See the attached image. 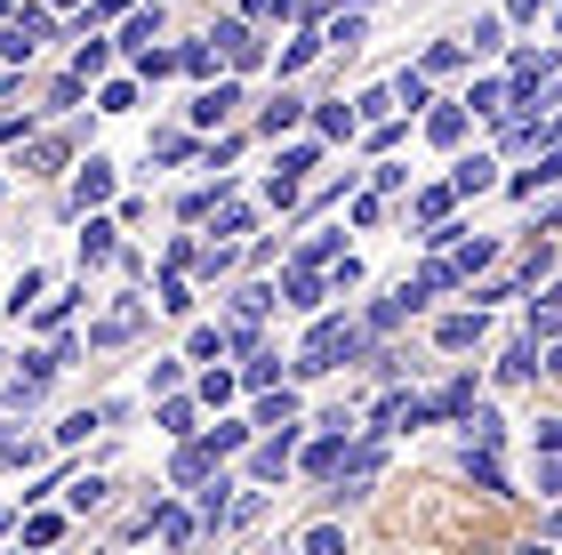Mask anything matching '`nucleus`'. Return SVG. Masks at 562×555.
<instances>
[{
	"mask_svg": "<svg viewBox=\"0 0 562 555\" xmlns=\"http://www.w3.org/2000/svg\"><path fill=\"white\" fill-rule=\"evenodd\" d=\"M370 355V338L353 331V322H314V338H305V355H297V378H322V370H338V363H362Z\"/></svg>",
	"mask_w": 562,
	"mask_h": 555,
	"instance_id": "obj_1",
	"label": "nucleus"
},
{
	"mask_svg": "<svg viewBox=\"0 0 562 555\" xmlns=\"http://www.w3.org/2000/svg\"><path fill=\"white\" fill-rule=\"evenodd\" d=\"M41 33H48V9H16L9 24H0V65H24L41 48Z\"/></svg>",
	"mask_w": 562,
	"mask_h": 555,
	"instance_id": "obj_2",
	"label": "nucleus"
},
{
	"mask_svg": "<svg viewBox=\"0 0 562 555\" xmlns=\"http://www.w3.org/2000/svg\"><path fill=\"white\" fill-rule=\"evenodd\" d=\"M210 41L225 48V65H241V73H249V65H258V57H266V41H258V33H249V24H241V16H225V24H217V33H210Z\"/></svg>",
	"mask_w": 562,
	"mask_h": 555,
	"instance_id": "obj_3",
	"label": "nucleus"
},
{
	"mask_svg": "<svg viewBox=\"0 0 562 555\" xmlns=\"http://www.w3.org/2000/svg\"><path fill=\"white\" fill-rule=\"evenodd\" d=\"M137 322H145V307L130 298V307H113V314H105V322L89 331V346H121V338H137Z\"/></svg>",
	"mask_w": 562,
	"mask_h": 555,
	"instance_id": "obj_4",
	"label": "nucleus"
},
{
	"mask_svg": "<svg viewBox=\"0 0 562 555\" xmlns=\"http://www.w3.org/2000/svg\"><path fill=\"white\" fill-rule=\"evenodd\" d=\"M234 106H241V89H234V81H217V89H201V97H193V121H201V130H217V121L234 113Z\"/></svg>",
	"mask_w": 562,
	"mask_h": 555,
	"instance_id": "obj_5",
	"label": "nucleus"
},
{
	"mask_svg": "<svg viewBox=\"0 0 562 555\" xmlns=\"http://www.w3.org/2000/svg\"><path fill=\"white\" fill-rule=\"evenodd\" d=\"M105 193H113V162H89L81 178H72V210H97Z\"/></svg>",
	"mask_w": 562,
	"mask_h": 555,
	"instance_id": "obj_6",
	"label": "nucleus"
},
{
	"mask_svg": "<svg viewBox=\"0 0 562 555\" xmlns=\"http://www.w3.org/2000/svg\"><path fill=\"white\" fill-rule=\"evenodd\" d=\"M281 298H290L297 314H314V307H322V274H314V266L297 258V266H290V282H281Z\"/></svg>",
	"mask_w": 562,
	"mask_h": 555,
	"instance_id": "obj_7",
	"label": "nucleus"
},
{
	"mask_svg": "<svg viewBox=\"0 0 562 555\" xmlns=\"http://www.w3.org/2000/svg\"><path fill=\"white\" fill-rule=\"evenodd\" d=\"M467 484L506 491V467H498V451H491V443H467Z\"/></svg>",
	"mask_w": 562,
	"mask_h": 555,
	"instance_id": "obj_8",
	"label": "nucleus"
},
{
	"mask_svg": "<svg viewBox=\"0 0 562 555\" xmlns=\"http://www.w3.org/2000/svg\"><path fill=\"white\" fill-rule=\"evenodd\" d=\"M210 467H217V451H210V443H186V451L169 459V475H177V484H210Z\"/></svg>",
	"mask_w": 562,
	"mask_h": 555,
	"instance_id": "obj_9",
	"label": "nucleus"
},
{
	"mask_svg": "<svg viewBox=\"0 0 562 555\" xmlns=\"http://www.w3.org/2000/svg\"><path fill=\"white\" fill-rule=\"evenodd\" d=\"M113 234H121V225H113V218H89V234H81V266H105V258H113V249H121Z\"/></svg>",
	"mask_w": 562,
	"mask_h": 555,
	"instance_id": "obj_10",
	"label": "nucleus"
},
{
	"mask_svg": "<svg viewBox=\"0 0 562 555\" xmlns=\"http://www.w3.org/2000/svg\"><path fill=\"white\" fill-rule=\"evenodd\" d=\"M65 499H72L81 515H97V508L113 499V484H105V475H72V484H65Z\"/></svg>",
	"mask_w": 562,
	"mask_h": 555,
	"instance_id": "obj_11",
	"label": "nucleus"
},
{
	"mask_svg": "<svg viewBox=\"0 0 562 555\" xmlns=\"http://www.w3.org/2000/svg\"><path fill=\"white\" fill-rule=\"evenodd\" d=\"M281 475H290V426L273 443H258V484H281Z\"/></svg>",
	"mask_w": 562,
	"mask_h": 555,
	"instance_id": "obj_12",
	"label": "nucleus"
},
{
	"mask_svg": "<svg viewBox=\"0 0 562 555\" xmlns=\"http://www.w3.org/2000/svg\"><path fill=\"white\" fill-rule=\"evenodd\" d=\"M153 41H161V9H137L130 24H121V48H137V57H145Z\"/></svg>",
	"mask_w": 562,
	"mask_h": 555,
	"instance_id": "obj_13",
	"label": "nucleus"
},
{
	"mask_svg": "<svg viewBox=\"0 0 562 555\" xmlns=\"http://www.w3.org/2000/svg\"><path fill=\"white\" fill-rule=\"evenodd\" d=\"M434 338H442L450 355H467V346L482 338V307H474V314H450V322H442V331H434Z\"/></svg>",
	"mask_w": 562,
	"mask_h": 555,
	"instance_id": "obj_14",
	"label": "nucleus"
},
{
	"mask_svg": "<svg viewBox=\"0 0 562 555\" xmlns=\"http://www.w3.org/2000/svg\"><path fill=\"white\" fill-rule=\"evenodd\" d=\"M362 9H346V16H329V33H322V48H362Z\"/></svg>",
	"mask_w": 562,
	"mask_h": 555,
	"instance_id": "obj_15",
	"label": "nucleus"
},
{
	"mask_svg": "<svg viewBox=\"0 0 562 555\" xmlns=\"http://www.w3.org/2000/svg\"><path fill=\"white\" fill-rule=\"evenodd\" d=\"M426 137H434V145H458V137H467V106H442V113H426Z\"/></svg>",
	"mask_w": 562,
	"mask_h": 555,
	"instance_id": "obj_16",
	"label": "nucleus"
},
{
	"mask_svg": "<svg viewBox=\"0 0 562 555\" xmlns=\"http://www.w3.org/2000/svg\"><path fill=\"white\" fill-rule=\"evenodd\" d=\"M530 338H562V290H547L539 307H530Z\"/></svg>",
	"mask_w": 562,
	"mask_h": 555,
	"instance_id": "obj_17",
	"label": "nucleus"
},
{
	"mask_svg": "<svg viewBox=\"0 0 562 555\" xmlns=\"http://www.w3.org/2000/svg\"><path fill=\"white\" fill-rule=\"evenodd\" d=\"M491 178H498V162H482V154H474V162H458V178H450V193H482Z\"/></svg>",
	"mask_w": 562,
	"mask_h": 555,
	"instance_id": "obj_18",
	"label": "nucleus"
},
{
	"mask_svg": "<svg viewBox=\"0 0 562 555\" xmlns=\"http://www.w3.org/2000/svg\"><path fill=\"white\" fill-rule=\"evenodd\" d=\"M338 459H346V435H322L314 451H305V467H314V475H338Z\"/></svg>",
	"mask_w": 562,
	"mask_h": 555,
	"instance_id": "obj_19",
	"label": "nucleus"
},
{
	"mask_svg": "<svg viewBox=\"0 0 562 555\" xmlns=\"http://www.w3.org/2000/svg\"><path fill=\"white\" fill-rule=\"evenodd\" d=\"M105 65H113V41H81V57H72V73H81V81H97Z\"/></svg>",
	"mask_w": 562,
	"mask_h": 555,
	"instance_id": "obj_20",
	"label": "nucleus"
},
{
	"mask_svg": "<svg viewBox=\"0 0 562 555\" xmlns=\"http://www.w3.org/2000/svg\"><path fill=\"white\" fill-rule=\"evenodd\" d=\"M266 307H273V290H266V282H241V290H234V314H241V322H258Z\"/></svg>",
	"mask_w": 562,
	"mask_h": 555,
	"instance_id": "obj_21",
	"label": "nucleus"
},
{
	"mask_svg": "<svg viewBox=\"0 0 562 555\" xmlns=\"http://www.w3.org/2000/svg\"><path fill=\"white\" fill-rule=\"evenodd\" d=\"M322 57V33H297L290 48H281V73H297V65H314Z\"/></svg>",
	"mask_w": 562,
	"mask_h": 555,
	"instance_id": "obj_22",
	"label": "nucleus"
},
{
	"mask_svg": "<svg viewBox=\"0 0 562 555\" xmlns=\"http://www.w3.org/2000/svg\"><path fill=\"white\" fill-rule=\"evenodd\" d=\"M258 426H297V402L290 395H266L258 402Z\"/></svg>",
	"mask_w": 562,
	"mask_h": 555,
	"instance_id": "obj_23",
	"label": "nucleus"
},
{
	"mask_svg": "<svg viewBox=\"0 0 562 555\" xmlns=\"http://www.w3.org/2000/svg\"><path fill=\"white\" fill-rule=\"evenodd\" d=\"M498 435H506L498 411H467V443H498Z\"/></svg>",
	"mask_w": 562,
	"mask_h": 555,
	"instance_id": "obj_24",
	"label": "nucleus"
},
{
	"mask_svg": "<svg viewBox=\"0 0 562 555\" xmlns=\"http://www.w3.org/2000/svg\"><path fill=\"white\" fill-rule=\"evenodd\" d=\"M562 178V154H547L539 169H522V178H515V193H539V186H554Z\"/></svg>",
	"mask_w": 562,
	"mask_h": 555,
	"instance_id": "obj_25",
	"label": "nucleus"
},
{
	"mask_svg": "<svg viewBox=\"0 0 562 555\" xmlns=\"http://www.w3.org/2000/svg\"><path fill=\"white\" fill-rule=\"evenodd\" d=\"M153 532H161V540H193L201 523H193V515H177V508H161V515H153Z\"/></svg>",
	"mask_w": 562,
	"mask_h": 555,
	"instance_id": "obj_26",
	"label": "nucleus"
},
{
	"mask_svg": "<svg viewBox=\"0 0 562 555\" xmlns=\"http://www.w3.org/2000/svg\"><path fill=\"white\" fill-rule=\"evenodd\" d=\"M297 113H305L297 97H281V106H266V137H281V130H297Z\"/></svg>",
	"mask_w": 562,
	"mask_h": 555,
	"instance_id": "obj_27",
	"label": "nucleus"
},
{
	"mask_svg": "<svg viewBox=\"0 0 562 555\" xmlns=\"http://www.w3.org/2000/svg\"><path fill=\"white\" fill-rule=\"evenodd\" d=\"M41 451H48V443H24V435H9V443H0V459H9V467H41Z\"/></svg>",
	"mask_w": 562,
	"mask_h": 555,
	"instance_id": "obj_28",
	"label": "nucleus"
},
{
	"mask_svg": "<svg viewBox=\"0 0 562 555\" xmlns=\"http://www.w3.org/2000/svg\"><path fill=\"white\" fill-rule=\"evenodd\" d=\"M498 370H506V378H530V370H539V338H522V346H515V355H506Z\"/></svg>",
	"mask_w": 562,
	"mask_h": 555,
	"instance_id": "obj_29",
	"label": "nucleus"
},
{
	"mask_svg": "<svg viewBox=\"0 0 562 555\" xmlns=\"http://www.w3.org/2000/svg\"><path fill=\"white\" fill-rule=\"evenodd\" d=\"M338 547H346L338 523H314V532H305V555H338Z\"/></svg>",
	"mask_w": 562,
	"mask_h": 555,
	"instance_id": "obj_30",
	"label": "nucleus"
},
{
	"mask_svg": "<svg viewBox=\"0 0 562 555\" xmlns=\"http://www.w3.org/2000/svg\"><path fill=\"white\" fill-rule=\"evenodd\" d=\"M314 130H322V137H353V113H346V106H322Z\"/></svg>",
	"mask_w": 562,
	"mask_h": 555,
	"instance_id": "obj_31",
	"label": "nucleus"
},
{
	"mask_svg": "<svg viewBox=\"0 0 562 555\" xmlns=\"http://www.w3.org/2000/svg\"><path fill=\"white\" fill-rule=\"evenodd\" d=\"M193 154V137L186 130H169V137H153V162H186Z\"/></svg>",
	"mask_w": 562,
	"mask_h": 555,
	"instance_id": "obj_32",
	"label": "nucleus"
},
{
	"mask_svg": "<svg viewBox=\"0 0 562 555\" xmlns=\"http://www.w3.org/2000/svg\"><path fill=\"white\" fill-rule=\"evenodd\" d=\"M177 65H186V73H210L217 48H210V41H186V48H177Z\"/></svg>",
	"mask_w": 562,
	"mask_h": 555,
	"instance_id": "obj_33",
	"label": "nucleus"
},
{
	"mask_svg": "<svg viewBox=\"0 0 562 555\" xmlns=\"http://www.w3.org/2000/svg\"><path fill=\"white\" fill-rule=\"evenodd\" d=\"M394 89V106H426V73H402V81H386Z\"/></svg>",
	"mask_w": 562,
	"mask_h": 555,
	"instance_id": "obj_34",
	"label": "nucleus"
},
{
	"mask_svg": "<svg viewBox=\"0 0 562 555\" xmlns=\"http://www.w3.org/2000/svg\"><path fill=\"white\" fill-rule=\"evenodd\" d=\"M97 106H105V113H130V106H137V81H105V97H97Z\"/></svg>",
	"mask_w": 562,
	"mask_h": 555,
	"instance_id": "obj_35",
	"label": "nucleus"
},
{
	"mask_svg": "<svg viewBox=\"0 0 562 555\" xmlns=\"http://www.w3.org/2000/svg\"><path fill=\"white\" fill-rule=\"evenodd\" d=\"M81 89H89V81H81V73H65V81H57V89H48V106H57V113H65V106H81Z\"/></svg>",
	"mask_w": 562,
	"mask_h": 555,
	"instance_id": "obj_36",
	"label": "nucleus"
},
{
	"mask_svg": "<svg viewBox=\"0 0 562 555\" xmlns=\"http://www.w3.org/2000/svg\"><path fill=\"white\" fill-rule=\"evenodd\" d=\"M322 154H314V145H290V154H281V178H305V169H314Z\"/></svg>",
	"mask_w": 562,
	"mask_h": 555,
	"instance_id": "obj_37",
	"label": "nucleus"
},
{
	"mask_svg": "<svg viewBox=\"0 0 562 555\" xmlns=\"http://www.w3.org/2000/svg\"><path fill=\"white\" fill-rule=\"evenodd\" d=\"M458 57H467V48H458V41H434V48H426V73H450Z\"/></svg>",
	"mask_w": 562,
	"mask_h": 555,
	"instance_id": "obj_38",
	"label": "nucleus"
},
{
	"mask_svg": "<svg viewBox=\"0 0 562 555\" xmlns=\"http://www.w3.org/2000/svg\"><path fill=\"white\" fill-rule=\"evenodd\" d=\"M161 426H169V435H186V426H193V402L169 395V402H161Z\"/></svg>",
	"mask_w": 562,
	"mask_h": 555,
	"instance_id": "obj_39",
	"label": "nucleus"
},
{
	"mask_svg": "<svg viewBox=\"0 0 562 555\" xmlns=\"http://www.w3.org/2000/svg\"><path fill=\"white\" fill-rule=\"evenodd\" d=\"M57 532H65V515H33V523H24V540H33V547H48Z\"/></svg>",
	"mask_w": 562,
	"mask_h": 555,
	"instance_id": "obj_40",
	"label": "nucleus"
},
{
	"mask_svg": "<svg viewBox=\"0 0 562 555\" xmlns=\"http://www.w3.org/2000/svg\"><path fill=\"white\" fill-rule=\"evenodd\" d=\"M418 218H434V225H442V218H450V186H434V193H418Z\"/></svg>",
	"mask_w": 562,
	"mask_h": 555,
	"instance_id": "obj_41",
	"label": "nucleus"
},
{
	"mask_svg": "<svg viewBox=\"0 0 562 555\" xmlns=\"http://www.w3.org/2000/svg\"><path fill=\"white\" fill-rule=\"evenodd\" d=\"M539 491H547V499H562V459H547V467H539Z\"/></svg>",
	"mask_w": 562,
	"mask_h": 555,
	"instance_id": "obj_42",
	"label": "nucleus"
},
{
	"mask_svg": "<svg viewBox=\"0 0 562 555\" xmlns=\"http://www.w3.org/2000/svg\"><path fill=\"white\" fill-rule=\"evenodd\" d=\"M539 451H562V419H547V426H539Z\"/></svg>",
	"mask_w": 562,
	"mask_h": 555,
	"instance_id": "obj_43",
	"label": "nucleus"
},
{
	"mask_svg": "<svg viewBox=\"0 0 562 555\" xmlns=\"http://www.w3.org/2000/svg\"><path fill=\"white\" fill-rule=\"evenodd\" d=\"M539 370H554V378H562V338H554V346H547V363H539Z\"/></svg>",
	"mask_w": 562,
	"mask_h": 555,
	"instance_id": "obj_44",
	"label": "nucleus"
},
{
	"mask_svg": "<svg viewBox=\"0 0 562 555\" xmlns=\"http://www.w3.org/2000/svg\"><path fill=\"white\" fill-rule=\"evenodd\" d=\"M539 9H547V0H515V16H539Z\"/></svg>",
	"mask_w": 562,
	"mask_h": 555,
	"instance_id": "obj_45",
	"label": "nucleus"
},
{
	"mask_svg": "<svg viewBox=\"0 0 562 555\" xmlns=\"http://www.w3.org/2000/svg\"><path fill=\"white\" fill-rule=\"evenodd\" d=\"M9 16H16V0H0V24H9Z\"/></svg>",
	"mask_w": 562,
	"mask_h": 555,
	"instance_id": "obj_46",
	"label": "nucleus"
},
{
	"mask_svg": "<svg viewBox=\"0 0 562 555\" xmlns=\"http://www.w3.org/2000/svg\"><path fill=\"white\" fill-rule=\"evenodd\" d=\"M48 9H72V0H48Z\"/></svg>",
	"mask_w": 562,
	"mask_h": 555,
	"instance_id": "obj_47",
	"label": "nucleus"
},
{
	"mask_svg": "<svg viewBox=\"0 0 562 555\" xmlns=\"http://www.w3.org/2000/svg\"><path fill=\"white\" fill-rule=\"evenodd\" d=\"M0 378H9V355H0Z\"/></svg>",
	"mask_w": 562,
	"mask_h": 555,
	"instance_id": "obj_48",
	"label": "nucleus"
}]
</instances>
